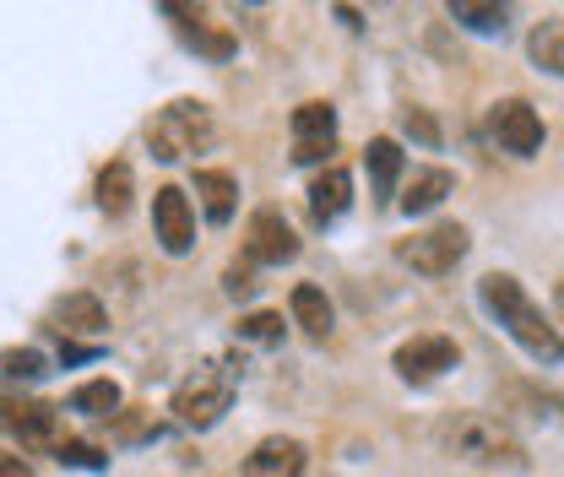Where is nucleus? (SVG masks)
<instances>
[{
    "label": "nucleus",
    "instance_id": "f8f14e48",
    "mask_svg": "<svg viewBox=\"0 0 564 477\" xmlns=\"http://www.w3.org/2000/svg\"><path fill=\"white\" fill-rule=\"evenodd\" d=\"M304 473V445L288 434H267L250 456H245V477H299Z\"/></svg>",
    "mask_w": 564,
    "mask_h": 477
},
{
    "label": "nucleus",
    "instance_id": "5701e85b",
    "mask_svg": "<svg viewBox=\"0 0 564 477\" xmlns=\"http://www.w3.org/2000/svg\"><path fill=\"white\" fill-rule=\"evenodd\" d=\"M239 342H261V347L282 342V315H272V310H256V315H245V321H239Z\"/></svg>",
    "mask_w": 564,
    "mask_h": 477
},
{
    "label": "nucleus",
    "instance_id": "39448f33",
    "mask_svg": "<svg viewBox=\"0 0 564 477\" xmlns=\"http://www.w3.org/2000/svg\"><path fill=\"white\" fill-rule=\"evenodd\" d=\"M467 228L462 223H429V228H413L408 239H397V261L413 267L419 277H445L462 267L467 256Z\"/></svg>",
    "mask_w": 564,
    "mask_h": 477
},
{
    "label": "nucleus",
    "instance_id": "393cba45",
    "mask_svg": "<svg viewBox=\"0 0 564 477\" xmlns=\"http://www.w3.org/2000/svg\"><path fill=\"white\" fill-rule=\"evenodd\" d=\"M256 288H261V282H256V267H228V272H223V293H228L234 304L256 299Z\"/></svg>",
    "mask_w": 564,
    "mask_h": 477
},
{
    "label": "nucleus",
    "instance_id": "9b49d317",
    "mask_svg": "<svg viewBox=\"0 0 564 477\" xmlns=\"http://www.w3.org/2000/svg\"><path fill=\"white\" fill-rule=\"evenodd\" d=\"M50 326L66 332V337H104L109 332V310H104L98 293H66V299H55Z\"/></svg>",
    "mask_w": 564,
    "mask_h": 477
},
{
    "label": "nucleus",
    "instance_id": "c756f323",
    "mask_svg": "<svg viewBox=\"0 0 564 477\" xmlns=\"http://www.w3.org/2000/svg\"><path fill=\"white\" fill-rule=\"evenodd\" d=\"M554 304H560V321H564V277L554 282Z\"/></svg>",
    "mask_w": 564,
    "mask_h": 477
},
{
    "label": "nucleus",
    "instance_id": "412c9836",
    "mask_svg": "<svg viewBox=\"0 0 564 477\" xmlns=\"http://www.w3.org/2000/svg\"><path fill=\"white\" fill-rule=\"evenodd\" d=\"M293 141H337V109L310 98L293 109Z\"/></svg>",
    "mask_w": 564,
    "mask_h": 477
},
{
    "label": "nucleus",
    "instance_id": "cd10ccee",
    "mask_svg": "<svg viewBox=\"0 0 564 477\" xmlns=\"http://www.w3.org/2000/svg\"><path fill=\"white\" fill-rule=\"evenodd\" d=\"M332 152V141H293V163H321Z\"/></svg>",
    "mask_w": 564,
    "mask_h": 477
},
{
    "label": "nucleus",
    "instance_id": "f3484780",
    "mask_svg": "<svg viewBox=\"0 0 564 477\" xmlns=\"http://www.w3.org/2000/svg\"><path fill=\"white\" fill-rule=\"evenodd\" d=\"M93 196H98V212H104V217H126L131 202H137V174H131V163H126V158L104 163V174H98Z\"/></svg>",
    "mask_w": 564,
    "mask_h": 477
},
{
    "label": "nucleus",
    "instance_id": "4468645a",
    "mask_svg": "<svg viewBox=\"0 0 564 477\" xmlns=\"http://www.w3.org/2000/svg\"><path fill=\"white\" fill-rule=\"evenodd\" d=\"M445 196H456V174L440 169V163H429V169H413V180H408V191H402L397 206H402L408 217H423V212H434Z\"/></svg>",
    "mask_w": 564,
    "mask_h": 477
},
{
    "label": "nucleus",
    "instance_id": "a878e982",
    "mask_svg": "<svg viewBox=\"0 0 564 477\" xmlns=\"http://www.w3.org/2000/svg\"><path fill=\"white\" fill-rule=\"evenodd\" d=\"M55 456H61V467H104V451L87 445V440H66Z\"/></svg>",
    "mask_w": 564,
    "mask_h": 477
},
{
    "label": "nucleus",
    "instance_id": "4be33fe9",
    "mask_svg": "<svg viewBox=\"0 0 564 477\" xmlns=\"http://www.w3.org/2000/svg\"><path fill=\"white\" fill-rule=\"evenodd\" d=\"M451 22H462L473 33H505L510 11L505 6H484V0H451Z\"/></svg>",
    "mask_w": 564,
    "mask_h": 477
},
{
    "label": "nucleus",
    "instance_id": "f03ea898",
    "mask_svg": "<svg viewBox=\"0 0 564 477\" xmlns=\"http://www.w3.org/2000/svg\"><path fill=\"white\" fill-rule=\"evenodd\" d=\"M478 299H484V310L494 315V326L516 342V347H527L538 364H564L560 326L543 315V304H538V299H532V293H527L510 272L484 277V282H478Z\"/></svg>",
    "mask_w": 564,
    "mask_h": 477
},
{
    "label": "nucleus",
    "instance_id": "aec40b11",
    "mask_svg": "<svg viewBox=\"0 0 564 477\" xmlns=\"http://www.w3.org/2000/svg\"><path fill=\"white\" fill-rule=\"evenodd\" d=\"M70 412H82V418H120V386L115 380H82L70 391Z\"/></svg>",
    "mask_w": 564,
    "mask_h": 477
},
{
    "label": "nucleus",
    "instance_id": "9d476101",
    "mask_svg": "<svg viewBox=\"0 0 564 477\" xmlns=\"http://www.w3.org/2000/svg\"><path fill=\"white\" fill-rule=\"evenodd\" d=\"M6 429H11L22 445H33V451H61V445H66L61 408H50V402H11V408H6Z\"/></svg>",
    "mask_w": 564,
    "mask_h": 477
},
{
    "label": "nucleus",
    "instance_id": "b1692460",
    "mask_svg": "<svg viewBox=\"0 0 564 477\" xmlns=\"http://www.w3.org/2000/svg\"><path fill=\"white\" fill-rule=\"evenodd\" d=\"M6 375L11 380H39V375H50V364H44L39 347H11L6 353Z\"/></svg>",
    "mask_w": 564,
    "mask_h": 477
},
{
    "label": "nucleus",
    "instance_id": "f257e3e1",
    "mask_svg": "<svg viewBox=\"0 0 564 477\" xmlns=\"http://www.w3.org/2000/svg\"><path fill=\"white\" fill-rule=\"evenodd\" d=\"M434 445L451 462L484 467V473H527L532 467V451L521 445V434L489 412H445L434 423Z\"/></svg>",
    "mask_w": 564,
    "mask_h": 477
},
{
    "label": "nucleus",
    "instance_id": "ddd939ff",
    "mask_svg": "<svg viewBox=\"0 0 564 477\" xmlns=\"http://www.w3.org/2000/svg\"><path fill=\"white\" fill-rule=\"evenodd\" d=\"M288 315H293V326H299L310 342H326L332 337V321H337L326 288H315V282H299V288L288 293Z\"/></svg>",
    "mask_w": 564,
    "mask_h": 477
},
{
    "label": "nucleus",
    "instance_id": "dca6fc26",
    "mask_svg": "<svg viewBox=\"0 0 564 477\" xmlns=\"http://www.w3.org/2000/svg\"><path fill=\"white\" fill-rule=\"evenodd\" d=\"M348 206H352V174L332 163V169L315 174V185H310V212H315V223H337Z\"/></svg>",
    "mask_w": 564,
    "mask_h": 477
},
{
    "label": "nucleus",
    "instance_id": "1a4fd4ad",
    "mask_svg": "<svg viewBox=\"0 0 564 477\" xmlns=\"http://www.w3.org/2000/svg\"><path fill=\"white\" fill-rule=\"evenodd\" d=\"M293 256H299V239H293V228H288V217H282L278 206L250 212L245 261H250V267H282V261H293Z\"/></svg>",
    "mask_w": 564,
    "mask_h": 477
},
{
    "label": "nucleus",
    "instance_id": "6ab92c4d",
    "mask_svg": "<svg viewBox=\"0 0 564 477\" xmlns=\"http://www.w3.org/2000/svg\"><path fill=\"white\" fill-rule=\"evenodd\" d=\"M527 50H532V61L549 71V76H564V17H543V22L532 28Z\"/></svg>",
    "mask_w": 564,
    "mask_h": 477
},
{
    "label": "nucleus",
    "instance_id": "2eb2a0df",
    "mask_svg": "<svg viewBox=\"0 0 564 477\" xmlns=\"http://www.w3.org/2000/svg\"><path fill=\"white\" fill-rule=\"evenodd\" d=\"M196 202L207 212V223L223 228L234 217V206H239V180L228 169H196Z\"/></svg>",
    "mask_w": 564,
    "mask_h": 477
},
{
    "label": "nucleus",
    "instance_id": "a211bd4d",
    "mask_svg": "<svg viewBox=\"0 0 564 477\" xmlns=\"http://www.w3.org/2000/svg\"><path fill=\"white\" fill-rule=\"evenodd\" d=\"M364 163H369V180L380 196H397V180H402V147L391 137H375L364 147Z\"/></svg>",
    "mask_w": 564,
    "mask_h": 477
},
{
    "label": "nucleus",
    "instance_id": "423d86ee",
    "mask_svg": "<svg viewBox=\"0 0 564 477\" xmlns=\"http://www.w3.org/2000/svg\"><path fill=\"white\" fill-rule=\"evenodd\" d=\"M152 228H158V245L169 256H191L196 250V206L180 185H158L152 191Z\"/></svg>",
    "mask_w": 564,
    "mask_h": 477
},
{
    "label": "nucleus",
    "instance_id": "bb28decb",
    "mask_svg": "<svg viewBox=\"0 0 564 477\" xmlns=\"http://www.w3.org/2000/svg\"><path fill=\"white\" fill-rule=\"evenodd\" d=\"M402 126H408V137H419L423 147H440V126L429 120V109H408V120H402Z\"/></svg>",
    "mask_w": 564,
    "mask_h": 477
},
{
    "label": "nucleus",
    "instance_id": "0eeeda50",
    "mask_svg": "<svg viewBox=\"0 0 564 477\" xmlns=\"http://www.w3.org/2000/svg\"><path fill=\"white\" fill-rule=\"evenodd\" d=\"M489 131L510 158H538L543 152V120L527 98H499L489 109Z\"/></svg>",
    "mask_w": 564,
    "mask_h": 477
},
{
    "label": "nucleus",
    "instance_id": "7ed1b4c3",
    "mask_svg": "<svg viewBox=\"0 0 564 477\" xmlns=\"http://www.w3.org/2000/svg\"><path fill=\"white\" fill-rule=\"evenodd\" d=\"M207 141H212V109L202 98H174L147 126V147H152L158 163H180L185 152H202Z\"/></svg>",
    "mask_w": 564,
    "mask_h": 477
},
{
    "label": "nucleus",
    "instance_id": "c85d7f7f",
    "mask_svg": "<svg viewBox=\"0 0 564 477\" xmlns=\"http://www.w3.org/2000/svg\"><path fill=\"white\" fill-rule=\"evenodd\" d=\"M0 477H33V473H28L22 456H0Z\"/></svg>",
    "mask_w": 564,
    "mask_h": 477
},
{
    "label": "nucleus",
    "instance_id": "20e7f679",
    "mask_svg": "<svg viewBox=\"0 0 564 477\" xmlns=\"http://www.w3.org/2000/svg\"><path fill=\"white\" fill-rule=\"evenodd\" d=\"M234 402V369L228 364H202L196 375H185L180 386H174V423H185V429H212L223 412Z\"/></svg>",
    "mask_w": 564,
    "mask_h": 477
},
{
    "label": "nucleus",
    "instance_id": "6e6552de",
    "mask_svg": "<svg viewBox=\"0 0 564 477\" xmlns=\"http://www.w3.org/2000/svg\"><path fill=\"white\" fill-rule=\"evenodd\" d=\"M462 364V347L451 337H413V342H402L397 353H391V369L408 380V386H429V380H440L445 369H456Z\"/></svg>",
    "mask_w": 564,
    "mask_h": 477
}]
</instances>
